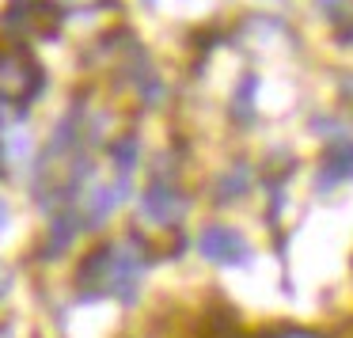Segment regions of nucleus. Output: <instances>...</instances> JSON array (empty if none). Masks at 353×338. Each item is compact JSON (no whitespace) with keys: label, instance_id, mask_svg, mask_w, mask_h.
I'll return each instance as SVG.
<instances>
[{"label":"nucleus","instance_id":"f257e3e1","mask_svg":"<svg viewBox=\"0 0 353 338\" xmlns=\"http://www.w3.org/2000/svg\"><path fill=\"white\" fill-rule=\"evenodd\" d=\"M156 255L141 232L107 239V243L92 247L77 266V292L84 300H114L122 308H133L145 292L148 270H152Z\"/></svg>","mask_w":353,"mask_h":338},{"label":"nucleus","instance_id":"f03ea898","mask_svg":"<svg viewBox=\"0 0 353 338\" xmlns=\"http://www.w3.org/2000/svg\"><path fill=\"white\" fill-rule=\"evenodd\" d=\"M190 247L205 266L228 270V274H243V270H251L254 259H259V247L247 239V232L236 228L232 221H221V217L201 221Z\"/></svg>","mask_w":353,"mask_h":338},{"label":"nucleus","instance_id":"7ed1b4c3","mask_svg":"<svg viewBox=\"0 0 353 338\" xmlns=\"http://www.w3.org/2000/svg\"><path fill=\"white\" fill-rule=\"evenodd\" d=\"M190 213V198L175 179H152L137 194V221L156 232H175Z\"/></svg>","mask_w":353,"mask_h":338},{"label":"nucleus","instance_id":"20e7f679","mask_svg":"<svg viewBox=\"0 0 353 338\" xmlns=\"http://www.w3.org/2000/svg\"><path fill=\"white\" fill-rule=\"evenodd\" d=\"M42 88V69L31 54L8 46L0 50V103H31Z\"/></svg>","mask_w":353,"mask_h":338},{"label":"nucleus","instance_id":"39448f33","mask_svg":"<svg viewBox=\"0 0 353 338\" xmlns=\"http://www.w3.org/2000/svg\"><path fill=\"white\" fill-rule=\"evenodd\" d=\"M315 194H338L345 186H353V137L338 141V145H327L319 168H315Z\"/></svg>","mask_w":353,"mask_h":338},{"label":"nucleus","instance_id":"423d86ee","mask_svg":"<svg viewBox=\"0 0 353 338\" xmlns=\"http://www.w3.org/2000/svg\"><path fill=\"white\" fill-rule=\"evenodd\" d=\"M254 190V171L247 168V163H232L228 171H224L221 179H216V201H221V206H236V201H243L247 194Z\"/></svg>","mask_w":353,"mask_h":338},{"label":"nucleus","instance_id":"0eeeda50","mask_svg":"<svg viewBox=\"0 0 353 338\" xmlns=\"http://www.w3.org/2000/svg\"><path fill=\"white\" fill-rule=\"evenodd\" d=\"M259 338H334V335H327V330H319V327H296V323H281V327L262 330Z\"/></svg>","mask_w":353,"mask_h":338},{"label":"nucleus","instance_id":"6e6552de","mask_svg":"<svg viewBox=\"0 0 353 338\" xmlns=\"http://www.w3.org/2000/svg\"><path fill=\"white\" fill-rule=\"evenodd\" d=\"M12 285H16V277H12V270L4 266V262H0V300H4V297L12 292Z\"/></svg>","mask_w":353,"mask_h":338},{"label":"nucleus","instance_id":"1a4fd4ad","mask_svg":"<svg viewBox=\"0 0 353 338\" xmlns=\"http://www.w3.org/2000/svg\"><path fill=\"white\" fill-rule=\"evenodd\" d=\"M8 224H12V209H8V201L0 198V236L8 232Z\"/></svg>","mask_w":353,"mask_h":338}]
</instances>
